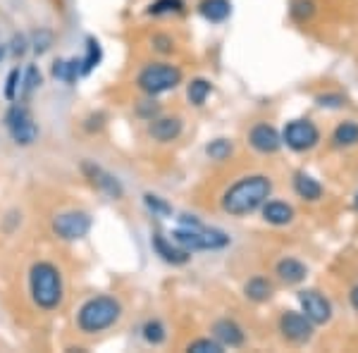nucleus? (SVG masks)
<instances>
[{
    "mask_svg": "<svg viewBox=\"0 0 358 353\" xmlns=\"http://www.w3.org/2000/svg\"><path fill=\"white\" fill-rule=\"evenodd\" d=\"M91 224H94V219L89 212L65 210L53 217V234L62 241H79L91 231Z\"/></svg>",
    "mask_w": 358,
    "mask_h": 353,
    "instance_id": "obj_7",
    "label": "nucleus"
},
{
    "mask_svg": "<svg viewBox=\"0 0 358 353\" xmlns=\"http://www.w3.org/2000/svg\"><path fill=\"white\" fill-rule=\"evenodd\" d=\"M232 150H234V146H232V141H227V138H215V141H210L206 146V153H208V158L210 160H227L229 155H232Z\"/></svg>",
    "mask_w": 358,
    "mask_h": 353,
    "instance_id": "obj_26",
    "label": "nucleus"
},
{
    "mask_svg": "<svg viewBox=\"0 0 358 353\" xmlns=\"http://www.w3.org/2000/svg\"><path fill=\"white\" fill-rule=\"evenodd\" d=\"M43 84V74H41V69H38L36 65H29L27 67V72L22 74V96H31L34 91L38 89V86Z\"/></svg>",
    "mask_w": 358,
    "mask_h": 353,
    "instance_id": "obj_25",
    "label": "nucleus"
},
{
    "mask_svg": "<svg viewBox=\"0 0 358 353\" xmlns=\"http://www.w3.org/2000/svg\"><path fill=\"white\" fill-rule=\"evenodd\" d=\"M29 291H31L34 303L41 310H55L62 303V275L57 265L48 260H38L29 270Z\"/></svg>",
    "mask_w": 358,
    "mask_h": 353,
    "instance_id": "obj_2",
    "label": "nucleus"
},
{
    "mask_svg": "<svg viewBox=\"0 0 358 353\" xmlns=\"http://www.w3.org/2000/svg\"><path fill=\"white\" fill-rule=\"evenodd\" d=\"M244 294H246V298L256 301V303H263V301H268L273 296V284H270L265 277H253V280L246 282Z\"/></svg>",
    "mask_w": 358,
    "mask_h": 353,
    "instance_id": "obj_21",
    "label": "nucleus"
},
{
    "mask_svg": "<svg viewBox=\"0 0 358 353\" xmlns=\"http://www.w3.org/2000/svg\"><path fill=\"white\" fill-rule=\"evenodd\" d=\"M5 127L10 129V136L17 146H31L38 138V124L34 122L27 106H13L5 115Z\"/></svg>",
    "mask_w": 358,
    "mask_h": 353,
    "instance_id": "obj_6",
    "label": "nucleus"
},
{
    "mask_svg": "<svg viewBox=\"0 0 358 353\" xmlns=\"http://www.w3.org/2000/svg\"><path fill=\"white\" fill-rule=\"evenodd\" d=\"M294 191L306 201H317L322 196V184L310 175H306V172H296V177H294Z\"/></svg>",
    "mask_w": 358,
    "mask_h": 353,
    "instance_id": "obj_19",
    "label": "nucleus"
},
{
    "mask_svg": "<svg viewBox=\"0 0 358 353\" xmlns=\"http://www.w3.org/2000/svg\"><path fill=\"white\" fill-rule=\"evenodd\" d=\"M20 89H22V72H20V67H15V69H10L8 82H5V98H8V101H17Z\"/></svg>",
    "mask_w": 358,
    "mask_h": 353,
    "instance_id": "obj_32",
    "label": "nucleus"
},
{
    "mask_svg": "<svg viewBox=\"0 0 358 353\" xmlns=\"http://www.w3.org/2000/svg\"><path fill=\"white\" fill-rule=\"evenodd\" d=\"M153 251L170 265H184V263H189V258H192V253H189L187 248L177 246L175 241L167 239L163 234H158V231L153 234Z\"/></svg>",
    "mask_w": 358,
    "mask_h": 353,
    "instance_id": "obj_12",
    "label": "nucleus"
},
{
    "mask_svg": "<svg viewBox=\"0 0 358 353\" xmlns=\"http://www.w3.org/2000/svg\"><path fill=\"white\" fill-rule=\"evenodd\" d=\"M280 332L292 344H306L313 337V322L299 310H285L280 317Z\"/></svg>",
    "mask_w": 358,
    "mask_h": 353,
    "instance_id": "obj_9",
    "label": "nucleus"
},
{
    "mask_svg": "<svg viewBox=\"0 0 358 353\" xmlns=\"http://www.w3.org/2000/svg\"><path fill=\"white\" fill-rule=\"evenodd\" d=\"M317 141H320V131L310 120H294L285 127V134H282V143H287L296 153L310 150Z\"/></svg>",
    "mask_w": 358,
    "mask_h": 353,
    "instance_id": "obj_8",
    "label": "nucleus"
},
{
    "mask_svg": "<svg viewBox=\"0 0 358 353\" xmlns=\"http://www.w3.org/2000/svg\"><path fill=\"white\" fill-rule=\"evenodd\" d=\"M84 172H86V177L91 179V184H96L101 191H106L110 199H122V184L113 175H108L106 170H101V167L94 163H84Z\"/></svg>",
    "mask_w": 358,
    "mask_h": 353,
    "instance_id": "obj_13",
    "label": "nucleus"
},
{
    "mask_svg": "<svg viewBox=\"0 0 358 353\" xmlns=\"http://www.w3.org/2000/svg\"><path fill=\"white\" fill-rule=\"evenodd\" d=\"M199 13L203 20L213 22V24H220V22H224L232 15V3L229 0H201Z\"/></svg>",
    "mask_w": 358,
    "mask_h": 353,
    "instance_id": "obj_17",
    "label": "nucleus"
},
{
    "mask_svg": "<svg viewBox=\"0 0 358 353\" xmlns=\"http://www.w3.org/2000/svg\"><path fill=\"white\" fill-rule=\"evenodd\" d=\"M136 84L148 96L167 94V91L177 89L182 84V69L175 65H167V62H153V65H146L138 72Z\"/></svg>",
    "mask_w": 358,
    "mask_h": 353,
    "instance_id": "obj_4",
    "label": "nucleus"
},
{
    "mask_svg": "<svg viewBox=\"0 0 358 353\" xmlns=\"http://www.w3.org/2000/svg\"><path fill=\"white\" fill-rule=\"evenodd\" d=\"M148 134L160 143L175 141V138L182 134V120L179 117H153L151 127H148Z\"/></svg>",
    "mask_w": 358,
    "mask_h": 353,
    "instance_id": "obj_15",
    "label": "nucleus"
},
{
    "mask_svg": "<svg viewBox=\"0 0 358 353\" xmlns=\"http://www.w3.org/2000/svg\"><path fill=\"white\" fill-rule=\"evenodd\" d=\"M189 353H222L224 346L220 344L217 339H210V337H203V339H196L192 344L187 346Z\"/></svg>",
    "mask_w": 358,
    "mask_h": 353,
    "instance_id": "obj_31",
    "label": "nucleus"
},
{
    "mask_svg": "<svg viewBox=\"0 0 358 353\" xmlns=\"http://www.w3.org/2000/svg\"><path fill=\"white\" fill-rule=\"evenodd\" d=\"M172 241L177 246L187 248L189 253L194 251H217L229 244V236L220 229H208L203 224L199 227H177L172 231Z\"/></svg>",
    "mask_w": 358,
    "mask_h": 353,
    "instance_id": "obj_5",
    "label": "nucleus"
},
{
    "mask_svg": "<svg viewBox=\"0 0 358 353\" xmlns=\"http://www.w3.org/2000/svg\"><path fill=\"white\" fill-rule=\"evenodd\" d=\"M317 106L320 108H342L344 106V98L337 94H327V96H317Z\"/></svg>",
    "mask_w": 358,
    "mask_h": 353,
    "instance_id": "obj_33",
    "label": "nucleus"
},
{
    "mask_svg": "<svg viewBox=\"0 0 358 353\" xmlns=\"http://www.w3.org/2000/svg\"><path fill=\"white\" fill-rule=\"evenodd\" d=\"M332 141H334V146H339V148L356 146L358 143V124L356 122H342L337 129H334Z\"/></svg>",
    "mask_w": 358,
    "mask_h": 353,
    "instance_id": "obj_23",
    "label": "nucleus"
},
{
    "mask_svg": "<svg viewBox=\"0 0 358 353\" xmlns=\"http://www.w3.org/2000/svg\"><path fill=\"white\" fill-rule=\"evenodd\" d=\"M248 143L263 155H270V153H277L282 146V136L277 134L275 127L270 124H256L248 134Z\"/></svg>",
    "mask_w": 358,
    "mask_h": 353,
    "instance_id": "obj_11",
    "label": "nucleus"
},
{
    "mask_svg": "<svg viewBox=\"0 0 358 353\" xmlns=\"http://www.w3.org/2000/svg\"><path fill=\"white\" fill-rule=\"evenodd\" d=\"M213 337L220 341L222 346L236 349V346L244 344L246 334H244V329L236 325L234 320H229V317H222V320H217L215 325H213Z\"/></svg>",
    "mask_w": 358,
    "mask_h": 353,
    "instance_id": "obj_14",
    "label": "nucleus"
},
{
    "mask_svg": "<svg viewBox=\"0 0 358 353\" xmlns=\"http://www.w3.org/2000/svg\"><path fill=\"white\" fill-rule=\"evenodd\" d=\"M270 191H273V182L265 175L241 177L222 194V210L232 217L251 215L258 208H263L270 199Z\"/></svg>",
    "mask_w": 358,
    "mask_h": 353,
    "instance_id": "obj_1",
    "label": "nucleus"
},
{
    "mask_svg": "<svg viewBox=\"0 0 358 353\" xmlns=\"http://www.w3.org/2000/svg\"><path fill=\"white\" fill-rule=\"evenodd\" d=\"M213 91V84L208 79H192L187 86V98L192 101V106H203Z\"/></svg>",
    "mask_w": 358,
    "mask_h": 353,
    "instance_id": "obj_24",
    "label": "nucleus"
},
{
    "mask_svg": "<svg viewBox=\"0 0 358 353\" xmlns=\"http://www.w3.org/2000/svg\"><path fill=\"white\" fill-rule=\"evenodd\" d=\"M275 272L282 282H287V284H299V282H303L306 275H308L306 265L296 258H282L280 263H277Z\"/></svg>",
    "mask_w": 358,
    "mask_h": 353,
    "instance_id": "obj_16",
    "label": "nucleus"
},
{
    "mask_svg": "<svg viewBox=\"0 0 358 353\" xmlns=\"http://www.w3.org/2000/svg\"><path fill=\"white\" fill-rule=\"evenodd\" d=\"M50 45H53V31H50V29H38V31H34V36H31L34 53H36V55L48 53Z\"/></svg>",
    "mask_w": 358,
    "mask_h": 353,
    "instance_id": "obj_29",
    "label": "nucleus"
},
{
    "mask_svg": "<svg viewBox=\"0 0 358 353\" xmlns=\"http://www.w3.org/2000/svg\"><path fill=\"white\" fill-rule=\"evenodd\" d=\"M10 45H13V48H10V50H13V55L15 57H22V55H24L27 53V38L24 36H22V34H20V36H13V43H10Z\"/></svg>",
    "mask_w": 358,
    "mask_h": 353,
    "instance_id": "obj_34",
    "label": "nucleus"
},
{
    "mask_svg": "<svg viewBox=\"0 0 358 353\" xmlns=\"http://www.w3.org/2000/svg\"><path fill=\"white\" fill-rule=\"evenodd\" d=\"M165 337H167V332L160 320H148L146 325H143V339H146L148 344L158 346V344H163Z\"/></svg>",
    "mask_w": 358,
    "mask_h": 353,
    "instance_id": "obj_28",
    "label": "nucleus"
},
{
    "mask_svg": "<svg viewBox=\"0 0 358 353\" xmlns=\"http://www.w3.org/2000/svg\"><path fill=\"white\" fill-rule=\"evenodd\" d=\"M143 203H146V208L153 212L155 217H170L172 215V206L167 203L165 199L155 196V194H146V196H143Z\"/></svg>",
    "mask_w": 358,
    "mask_h": 353,
    "instance_id": "obj_27",
    "label": "nucleus"
},
{
    "mask_svg": "<svg viewBox=\"0 0 358 353\" xmlns=\"http://www.w3.org/2000/svg\"><path fill=\"white\" fill-rule=\"evenodd\" d=\"M53 77L65 84H74L77 77H82V60L69 57V60H55L53 62Z\"/></svg>",
    "mask_w": 358,
    "mask_h": 353,
    "instance_id": "obj_20",
    "label": "nucleus"
},
{
    "mask_svg": "<svg viewBox=\"0 0 358 353\" xmlns=\"http://www.w3.org/2000/svg\"><path fill=\"white\" fill-rule=\"evenodd\" d=\"M158 110H160L158 103H155V101H146V106L138 108V115H141V117H146V120H153L155 115H158Z\"/></svg>",
    "mask_w": 358,
    "mask_h": 353,
    "instance_id": "obj_35",
    "label": "nucleus"
},
{
    "mask_svg": "<svg viewBox=\"0 0 358 353\" xmlns=\"http://www.w3.org/2000/svg\"><path fill=\"white\" fill-rule=\"evenodd\" d=\"M299 303H301V312L313 322V325H325V322H330L332 305L320 291H315V289L299 291Z\"/></svg>",
    "mask_w": 358,
    "mask_h": 353,
    "instance_id": "obj_10",
    "label": "nucleus"
},
{
    "mask_svg": "<svg viewBox=\"0 0 358 353\" xmlns=\"http://www.w3.org/2000/svg\"><path fill=\"white\" fill-rule=\"evenodd\" d=\"M349 298H351V305H354V308L358 310V287H354V289H351Z\"/></svg>",
    "mask_w": 358,
    "mask_h": 353,
    "instance_id": "obj_36",
    "label": "nucleus"
},
{
    "mask_svg": "<svg viewBox=\"0 0 358 353\" xmlns=\"http://www.w3.org/2000/svg\"><path fill=\"white\" fill-rule=\"evenodd\" d=\"M3 57H5V48L0 45V62H3Z\"/></svg>",
    "mask_w": 358,
    "mask_h": 353,
    "instance_id": "obj_37",
    "label": "nucleus"
},
{
    "mask_svg": "<svg viewBox=\"0 0 358 353\" xmlns=\"http://www.w3.org/2000/svg\"><path fill=\"white\" fill-rule=\"evenodd\" d=\"M263 217L270 224H289L294 219V208L289 203H282V201H265L263 203Z\"/></svg>",
    "mask_w": 358,
    "mask_h": 353,
    "instance_id": "obj_18",
    "label": "nucleus"
},
{
    "mask_svg": "<svg viewBox=\"0 0 358 353\" xmlns=\"http://www.w3.org/2000/svg\"><path fill=\"white\" fill-rule=\"evenodd\" d=\"M354 206H356V210H358V194H356V199H354Z\"/></svg>",
    "mask_w": 358,
    "mask_h": 353,
    "instance_id": "obj_38",
    "label": "nucleus"
},
{
    "mask_svg": "<svg viewBox=\"0 0 358 353\" xmlns=\"http://www.w3.org/2000/svg\"><path fill=\"white\" fill-rule=\"evenodd\" d=\"M122 317V303L113 296H94L79 308L77 327L84 334H98L110 329Z\"/></svg>",
    "mask_w": 358,
    "mask_h": 353,
    "instance_id": "obj_3",
    "label": "nucleus"
},
{
    "mask_svg": "<svg viewBox=\"0 0 358 353\" xmlns=\"http://www.w3.org/2000/svg\"><path fill=\"white\" fill-rule=\"evenodd\" d=\"M184 10V0H155L148 8V15H179Z\"/></svg>",
    "mask_w": 358,
    "mask_h": 353,
    "instance_id": "obj_30",
    "label": "nucleus"
},
{
    "mask_svg": "<svg viewBox=\"0 0 358 353\" xmlns=\"http://www.w3.org/2000/svg\"><path fill=\"white\" fill-rule=\"evenodd\" d=\"M101 60H103L101 43H98L94 36H89V38H86V55L82 57V77L94 72V69L101 65Z\"/></svg>",
    "mask_w": 358,
    "mask_h": 353,
    "instance_id": "obj_22",
    "label": "nucleus"
}]
</instances>
